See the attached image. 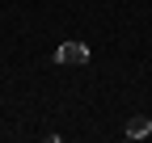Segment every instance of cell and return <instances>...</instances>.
<instances>
[{"instance_id": "obj_2", "label": "cell", "mask_w": 152, "mask_h": 143, "mask_svg": "<svg viewBox=\"0 0 152 143\" xmlns=\"http://www.w3.org/2000/svg\"><path fill=\"white\" fill-rule=\"evenodd\" d=\"M123 135H127V139H148V135H152V118H144V114H135V118H127V126H123Z\"/></svg>"}, {"instance_id": "obj_1", "label": "cell", "mask_w": 152, "mask_h": 143, "mask_svg": "<svg viewBox=\"0 0 152 143\" xmlns=\"http://www.w3.org/2000/svg\"><path fill=\"white\" fill-rule=\"evenodd\" d=\"M93 55H89V46L85 42H59L55 46V63H64V67H80V63H89Z\"/></svg>"}]
</instances>
